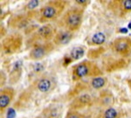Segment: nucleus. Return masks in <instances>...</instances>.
Instances as JSON below:
<instances>
[{"label": "nucleus", "mask_w": 131, "mask_h": 118, "mask_svg": "<svg viewBox=\"0 0 131 118\" xmlns=\"http://www.w3.org/2000/svg\"><path fill=\"white\" fill-rule=\"evenodd\" d=\"M39 1H30L25 6V10H28V12L33 10L38 5H39Z\"/></svg>", "instance_id": "nucleus-23"}, {"label": "nucleus", "mask_w": 131, "mask_h": 118, "mask_svg": "<svg viewBox=\"0 0 131 118\" xmlns=\"http://www.w3.org/2000/svg\"><path fill=\"white\" fill-rule=\"evenodd\" d=\"M65 118H88L86 115L82 114L77 110H72V109H68L67 114H66Z\"/></svg>", "instance_id": "nucleus-22"}, {"label": "nucleus", "mask_w": 131, "mask_h": 118, "mask_svg": "<svg viewBox=\"0 0 131 118\" xmlns=\"http://www.w3.org/2000/svg\"><path fill=\"white\" fill-rule=\"evenodd\" d=\"M75 4L79 5V7L82 8V9H85V8L90 4L89 0H75Z\"/></svg>", "instance_id": "nucleus-24"}, {"label": "nucleus", "mask_w": 131, "mask_h": 118, "mask_svg": "<svg viewBox=\"0 0 131 118\" xmlns=\"http://www.w3.org/2000/svg\"><path fill=\"white\" fill-rule=\"evenodd\" d=\"M107 84V78L104 76H98L91 78L90 81L88 82L89 88L94 90H100L103 88Z\"/></svg>", "instance_id": "nucleus-20"}, {"label": "nucleus", "mask_w": 131, "mask_h": 118, "mask_svg": "<svg viewBox=\"0 0 131 118\" xmlns=\"http://www.w3.org/2000/svg\"><path fill=\"white\" fill-rule=\"evenodd\" d=\"M56 46L52 41L33 46L28 53V59L31 60H41L55 50Z\"/></svg>", "instance_id": "nucleus-10"}, {"label": "nucleus", "mask_w": 131, "mask_h": 118, "mask_svg": "<svg viewBox=\"0 0 131 118\" xmlns=\"http://www.w3.org/2000/svg\"><path fill=\"white\" fill-rule=\"evenodd\" d=\"M86 54V47L83 46H75L73 49L71 50L67 55H66L64 57V63L63 65L64 66H67L69 65L71 62L78 60L80 59L83 58Z\"/></svg>", "instance_id": "nucleus-15"}, {"label": "nucleus", "mask_w": 131, "mask_h": 118, "mask_svg": "<svg viewBox=\"0 0 131 118\" xmlns=\"http://www.w3.org/2000/svg\"><path fill=\"white\" fill-rule=\"evenodd\" d=\"M72 79L73 81H81L84 78H94L103 76L104 72L94 61L90 60H85L79 62L71 67Z\"/></svg>", "instance_id": "nucleus-3"}, {"label": "nucleus", "mask_w": 131, "mask_h": 118, "mask_svg": "<svg viewBox=\"0 0 131 118\" xmlns=\"http://www.w3.org/2000/svg\"><path fill=\"white\" fill-rule=\"evenodd\" d=\"M23 73V63L22 61L18 60L13 65V67L12 68L9 73V83L10 85L17 83L20 80Z\"/></svg>", "instance_id": "nucleus-18"}, {"label": "nucleus", "mask_w": 131, "mask_h": 118, "mask_svg": "<svg viewBox=\"0 0 131 118\" xmlns=\"http://www.w3.org/2000/svg\"><path fill=\"white\" fill-rule=\"evenodd\" d=\"M34 14H36L34 10H30L25 14H17L12 16L8 20V26L13 30L26 29L31 25Z\"/></svg>", "instance_id": "nucleus-11"}, {"label": "nucleus", "mask_w": 131, "mask_h": 118, "mask_svg": "<svg viewBox=\"0 0 131 118\" xmlns=\"http://www.w3.org/2000/svg\"><path fill=\"white\" fill-rule=\"evenodd\" d=\"M126 82H127V84H128V88H129V89H130V91H131V77L128 78V79H127Z\"/></svg>", "instance_id": "nucleus-25"}, {"label": "nucleus", "mask_w": 131, "mask_h": 118, "mask_svg": "<svg viewBox=\"0 0 131 118\" xmlns=\"http://www.w3.org/2000/svg\"><path fill=\"white\" fill-rule=\"evenodd\" d=\"M131 60L129 58H116L110 55H107L102 58L101 60V69L103 72L110 73L123 70L129 66Z\"/></svg>", "instance_id": "nucleus-7"}, {"label": "nucleus", "mask_w": 131, "mask_h": 118, "mask_svg": "<svg viewBox=\"0 0 131 118\" xmlns=\"http://www.w3.org/2000/svg\"><path fill=\"white\" fill-rule=\"evenodd\" d=\"M63 110L58 105H50L42 110L38 118H61Z\"/></svg>", "instance_id": "nucleus-17"}, {"label": "nucleus", "mask_w": 131, "mask_h": 118, "mask_svg": "<svg viewBox=\"0 0 131 118\" xmlns=\"http://www.w3.org/2000/svg\"><path fill=\"white\" fill-rule=\"evenodd\" d=\"M67 4V1L62 0L48 1L39 10V22L46 25L60 18L63 15Z\"/></svg>", "instance_id": "nucleus-4"}, {"label": "nucleus", "mask_w": 131, "mask_h": 118, "mask_svg": "<svg viewBox=\"0 0 131 118\" xmlns=\"http://www.w3.org/2000/svg\"><path fill=\"white\" fill-rule=\"evenodd\" d=\"M57 33L56 28L52 24H46L33 31L26 40L27 48H31L38 44H43L53 40Z\"/></svg>", "instance_id": "nucleus-5"}, {"label": "nucleus", "mask_w": 131, "mask_h": 118, "mask_svg": "<svg viewBox=\"0 0 131 118\" xmlns=\"http://www.w3.org/2000/svg\"><path fill=\"white\" fill-rule=\"evenodd\" d=\"M58 86L56 77L51 73H43L33 81L26 89L23 92L24 100L35 96H46L52 94Z\"/></svg>", "instance_id": "nucleus-1"}, {"label": "nucleus", "mask_w": 131, "mask_h": 118, "mask_svg": "<svg viewBox=\"0 0 131 118\" xmlns=\"http://www.w3.org/2000/svg\"><path fill=\"white\" fill-rule=\"evenodd\" d=\"M111 51L122 58H129L131 54V38L119 37L114 39L109 44Z\"/></svg>", "instance_id": "nucleus-8"}, {"label": "nucleus", "mask_w": 131, "mask_h": 118, "mask_svg": "<svg viewBox=\"0 0 131 118\" xmlns=\"http://www.w3.org/2000/svg\"><path fill=\"white\" fill-rule=\"evenodd\" d=\"M74 37V33L68 31L67 30H59L57 31L55 36L53 38L52 42L56 46H64L68 45Z\"/></svg>", "instance_id": "nucleus-14"}, {"label": "nucleus", "mask_w": 131, "mask_h": 118, "mask_svg": "<svg viewBox=\"0 0 131 118\" xmlns=\"http://www.w3.org/2000/svg\"><path fill=\"white\" fill-rule=\"evenodd\" d=\"M123 116L124 112L122 109L108 106L101 109L94 118H122Z\"/></svg>", "instance_id": "nucleus-16"}, {"label": "nucleus", "mask_w": 131, "mask_h": 118, "mask_svg": "<svg viewBox=\"0 0 131 118\" xmlns=\"http://www.w3.org/2000/svg\"><path fill=\"white\" fill-rule=\"evenodd\" d=\"M23 44L24 37L21 33L16 31L4 38L1 42V51L5 55H13L22 49Z\"/></svg>", "instance_id": "nucleus-6"}, {"label": "nucleus", "mask_w": 131, "mask_h": 118, "mask_svg": "<svg viewBox=\"0 0 131 118\" xmlns=\"http://www.w3.org/2000/svg\"><path fill=\"white\" fill-rule=\"evenodd\" d=\"M16 91L12 87H5L0 91V113L4 115L5 110L13 102Z\"/></svg>", "instance_id": "nucleus-13"}, {"label": "nucleus", "mask_w": 131, "mask_h": 118, "mask_svg": "<svg viewBox=\"0 0 131 118\" xmlns=\"http://www.w3.org/2000/svg\"><path fill=\"white\" fill-rule=\"evenodd\" d=\"M107 37L103 33H95L86 39V44L93 46H101L106 42Z\"/></svg>", "instance_id": "nucleus-19"}, {"label": "nucleus", "mask_w": 131, "mask_h": 118, "mask_svg": "<svg viewBox=\"0 0 131 118\" xmlns=\"http://www.w3.org/2000/svg\"><path fill=\"white\" fill-rule=\"evenodd\" d=\"M105 50L106 49H105V47H103V46H99V47L95 48V49H90V50H88V53H86V56H88V58L94 60V59H97L102 55L105 52Z\"/></svg>", "instance_id": "nucleus-21"}, {"label": "nucleus", "mask_w": 131, "mask_h": 118, "mask_svg": "<svg viewBox=\"0 0 131 118\" xmlns=\"http://www.w3.org/2000/svg\"><path fill=\"white\" fill-rule=\"evenodd\" d=\"M84 18V9L81 7H73L67 10L58 19L57 25L63 30L74 33L81 27Z\"/></svg>", "instance_id": "nucleus-2"}, {"label": "nucleus", "mask_w": 131, "mask_h": 118, "mask_svg": "<svg viewBox=\"0 0 131 118\" xmlns=\"http://www.w3.org/2000/svg\"><path fill=\"white\" fill-rule=\"evenodd\" d=\"M109 12L118 18H124L131 13V0H111L107 4Z\"/></svg>", "instance_id": "nucleus-9"}, {"label": "nucleus", "mask_w": 131, "mask_h": 118, "mask_svg": "<svg viewBox=\"0 0 131 118\" xmlns=\"http://www.w3.org/2000/svg\"><path fill=\"white\" fill-rule=\"evenodd\" d=\"M94 103V99L93 98V96L90 94L82 93V94L73 98V100L71 101L70 104H69V109L79 111L80 109L92 107Z\"/></svg>", "instance_id": "nucleus-12"}]
</instances>
